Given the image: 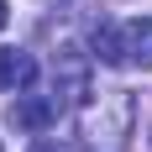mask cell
Listing matches in <instances>:
<instances>
[{"label":"cell","instance_id":"obj_1","mask_svg":"<svg viewBox=\"0 0 152 152\" xmlns=\"http://www.w3.org/2000/svg\"><path fill=\"white\" fill-rule=\"evenodd\" d=\"M94 58L110 68H152V16L94 31Z\"/></svg>","mask_w":152,"mask_h":152},{"label":"cell","instance_id":"obj_4","mask_svg":"<svg viewBox=\"0 0 152 152\" xmlns=\"http://www.w3.org/2000/svg\"><path fill=\"white\" fill-rule=\"evenodd\" d=\"M37 79V58L21 47H0V94H16Z\"/></svg>","mask_w":152,"mask_h":152},{"label":"cell","instance_id":"obj_5","mask_svg":"<svg viewBox=\"0 0 152 152\" xmlns=\"http://www.w3.org/2000/svg\"><path fill=\"white\" fill-rule=\"evenodd\" d=\"M5 21H11V5H5V0H0V31H5Z\"/></svg>","mask_w":152,"mask_h":152},{"label":"cell","instance_id":"obj_6","mask_svg":"<svg viewBox=\"0 0 152 152\" xmlns=\"http://www.w3.org/2000/svg\"><path fill=\"white\" fill-rule=\"evenodd\" d=\"M31 152H58V147H53V142H37V147H31Z\"/></svg>","mask_w":152,"mask_h":152},{"label":"cell","instance_id":"obj_3","mask_svg":"<svg viewBox=\"0 0 152 152\" xmlns=\"http://www.w3.org/2000/svg\"><path fill=\"white\" fill-rule=\"evenodd\" d=\"M58 110H63L58 89H53V94H21V100L11 105V126H16V131H42V126L58 121Z\"/></svg>","mask_w":152,"mask_h":152},{"label":"cell","instance_id":"obj_2","mask_svg":"<svg viewBox=\"0 0 152 152\" xmlns=\"http://www.w3.org/2000/svg\"><path fill=\"white\" fill-rule=\"evenodd\" d=\"M131 121H137V100L126 89H105L100 94V115H89L84 131H89V142H100L105 152H121L126 137H131Z\"/></svg>","mask_w":152,"mask_h":152}]
</instances>
